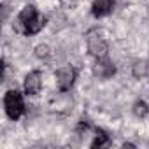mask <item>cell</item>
Instances as JSON below:
<instances>
[{
  "label": "cell",
  "instance_id": "9",
  "mask_svg": "<svg viewBox=\"0 0 149 149\" xmlns=\"http://www.w3.org/2000/svg\"><path fill=\"white\" fill-rule=\"evenodd\" d=\"M133 114L139 116V118H146L149 114V105L144 102V100H137L133 104Z\"/></svg>",
  "mask_w": 149,
  "mask_h": 149
},
{
  "label": "cell",
  "instance_id": "3",
  "mask_svg": "<svg viewBox=\"0 0 149 149\" xmlns=\"http://www.w3.org/2000/svg\"><path fill=\"white\" fill-rule=\"evenodd\" d=\"M76 79H77V68L74 65H65V67L58 68V72H56V86L61 93L68 91L74 86Z\"/></svg>",
  "mask_w": 149,
  "mask_h": 149
},
{
  "label": "cell",
  "instance_id": "1",
  "mask_svg": "<svg viewBox=\"0 0 149 149\" xmlns=\"http://www.w3.org/2000/svg\"><path fill=\"white\" fill-rule=\"evenodd\" d=\"M46 21L47 18L39 14L33 6H25L16 18V30L23 35H35L46 26Z\"/></svg>",
  "mask_w": 149,
  "mask_h": 149
},
{
  "label": "cell",
  "instance_id": "4",
  "mask_svg": "<svg viewBox=\"0 0 149 149\" xmlns=\"http://www.w3.org/2000/svg\"><path fill=\"white\" fill-rule=\"evenodd\" d=\"M42 88V72L40 70H32L28 72L26 76H25V81H23V90L26 95L33 97L40 91Z\"/></svg>",
  "mask_w": 149,
  "mask_h": 149
},
{
  "label": "cell",
  "instance_id": "8",
  "mask_svg": "<svg viewBox=\"0 0 149 149\" xmlns=\"http://www.w3.org/2000/svg\"><path fill=\"white\" fill-rule=\"evenodd\" d=\"M109 144V135H107V132L105 130H102V128H95V139H93V142H91V147L95 149V147H104V146H107Z\"/></svg>",
  "mask_w": 149,
  "mask_h": 149
},
{
  "label": "cell",
  "instance_id": "7",
  "mask_svg": "<svg viewBox=\"0 0 149 149\" xmlns=\"http://www.w3.org/2000/svg\"><path fill=\"white\" fill-rule=\"evenodd\" d=\"M114 9V0H93L91 4V14L93 18H105Z\"/></svg>",
  "mask_w": 149,
  "mask_h": 149
},
{
  "label": "cell",
  "instance_id": "6",
  "mask_svg": "<svg viewBox=\"0 0 149 149\" xmlns=\"http://www.w3.org/2000/svg\"><path fill=\"white\" fill-rule=\"evenodd\" d=\"M88 49H90V53L95 58L107 56V42L97 33H90L88 35Z\"/></svg>",
  "mask_w": 149,
  "mask_h": 149
},
{
  "label": "cell",
  "instance_id": "5",
  "mask_svg": "<svg viewBox=\"0 0 149 149\" xmlns=\"http://www.w3.org/2000/svg\"><path fill=\"white\" fill-rule=\"evenodd\" d=\"M93 72H95V76H98L100 79H107V77L114 76L116 67L109 60V56H102V58H97V63L93 67Z\"/></svg>",
  "mask_w": 149,
  "mask_h": 149
},
{
  "label": "cell",
  "instance_id": "2",
  "mask_svg": "<svg viewBox=\"0 0 149 149\" xmlns=\"http://www.w3.org/2000/svg\"><path fill=\"white\" fill-rule=\"evenodd\" d=\"M4 109L6 114L9 116V119L18 121L23 112H25V100H23V93L19 90H7V93L4 95Z\"/></svg>",
  "mask_w": 149,
  "mask_h": 149
}]
</instances>
